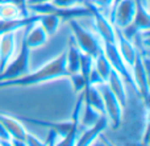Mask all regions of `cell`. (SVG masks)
<instances>
[{
  "label": "cell",
  "instance_id": "15",
  "mask_svg": "<svg viewBox=\"0 0 150 146\" xmlns=\"http://www.w3.org/2000/svg\"><path fill=\"white\" fill-rule=\"evenodd\" d=\"M107 86L109 87V90L112 91V94L117 97V100L120 102L122 108H125L128 105V96H127V90H125V82L122 80V78L120 76V74L117 71H115L112 68L109 78L107 80Z\"/></svg>",
  "mask_w": 150,
  "mask_h": 146
},
{
  "label": "cell",
  "instance_id": "4",
  "mask_svg": "<svg viewBox=\"0 0 150 146\" xmlns=\"http://www.w3.org/2000/svg\"><path fill=\"white\" fill-rule=\"evenodd\" d=\"M29 58H30V49L26 45L25 39H21V46L17 53V57L15 61L11 59L7 67L0 73V82L1 80H11V79L18 78L21 75H25L29 73Z\"/></svg>",
  "mask_w": 150,
  "mask_h": 146
},
{
  "label": "cell",
  "instance_id": "16",
  "mask_svg": "<svg viewBox=\"0 0 150 146\" xmlns=\"http://www.w3.org/2000/svg\"><path fill=\"white\" fill-rule=\"evenodd\" d=\"M0 124L7 129V132L9 133L11 138H17V140H21V141L25 142L26 130L15 116L12 117V116H7V115L0 112Z\"/></svg>",
  "mask_w": 150,
  "mask_h": 146
},
{
  "label": "cell",
  "instance_id": "14",
  "mask_svg": "<svg viewBox=\"0 0 150 146\" xmlns=\"http://www.w3.org/2000/svg\"><path fill=\"white\" fill-rule=\"evenodd\" d=\"M15 32L0 36V73L7 67L15 53Z\"/></svg>",
  "mask_w": 150,
  "mask_h": 146
},
{
  "label": "cell",
  "instance_id": "21",
  "mask_svg": "<svg viewBox=\"0 0 150 146\" xmlns=\"http://www.w3.org/2000/svg\"><path fill=\"white\" fill-rule=\"evenodd\" d=\"M61 23H62V20L59 17L50 15V13H41L38 18V24L44 28V30L47 33V36H53L58 30Z\"/></svg>",
  "mask_w": 150,
  "mask_h": 146
},
{
  "label": "cell",
  "instance_id": "12",
  "mask_svg": "<svg viewBox=\"0 0 150 146\" xmlns=\"http://www.w3.org/2000/svg\"><path fill=\"white\" fill-rule=\"evenodd\" d=\"M17 120H23L25 123L33 124L37 126H42V128H47V129H53L55 130L58 134L61 136V140L73 128V120L69 121H61V123H55V121H45V120H37V118H30V117H25V116H15Z\"/></svg>",
  "mask_w": 150,
  "mask_h": 146
},
{
  "label": "cell",
  "instance_id": "26",
  "mask_svg": "<svg viewBox=\"0 0 150 146\" xmlns=\"http://www.w3.org/2000/svg\"><path fill=\"white\" fill-rule=\"evenodd\" d=\"M3 3H9V4H13L16 7L20 8L23 16H29V9H28V4H26V0H4Z\"/></svg>",
  "mask_w": 150,
  "mask_h": 146
},
{
  "label": "cell",
  "instance_id": "1",
  "mask_svg": "<svg viewBox=\"0 0 150 146\" xmlns=\"http://www.w3.org/2000/svg\"><path fill=\"white\" fill-rule=\"evenodd\" d=\"M67 68H66V50L62 51L58 57L44 65L36 73H28L25 75H21L18 78L11 79V80H1L0 82V90L3 88H12V87H29L37 86L41 83L52 82L55 79L69 78Z\"/></svg>",
  "mask_w": 150,
  "mask_h": 146
},
{
  "label": "cell",
  "instance_id": "27",
  "mask_svg": "<svg viewBox=\"0 0 150 146\" xmlns=\"http://www.w3.org/2000/svg\"><path fill=\"white\" fill-rule=\"evenodd\" d=\"M91 1L95 4L96 8H99V9L103 13H109V9H111L112 7V3H113V0H91Z\"/></svg>",
  "mask_w": 150,
  "mask_h": 146
},
{
  "label": "cell",
  "instance_id": "29",
  "mask_svg": "<svg viewBox=\"0 0 150 146\" xmlns=\"http://www.w3.org/2000/svg\"><path fill=\"white\" fill-rule=\"evenodd\" d=\"M25 145H29V146H44V141H41L40 138L34 137L33 134L28 133L26 132L25 134Z\"/></svg>",
  "mask_w": 150,
  "mask_h": 146
},
{
  "label": "cell",
  "instance_id": "31",
  "mask_svg": "<svg viewBox=\"0 0 150 146\" xmlns=\"http://www.w3.org/2000/svg\"><path fill=\"white\" fill-rule=\"evenodd\" d=\"M121 1V0H113V3H112V7H111V9H109V15H111L112 12H113L115 11V8L117 7V5H119V3Z\"/></svg>",
  "mask_w": 150,
  "mask_h": 146
},
{
  "label": "cell",
  "instance_id": "9",
  "mask_svg": "<svg viewBox=\"0 0 150 146\" xmlns=\"http://www.w3.org/2000/svg\"><path fill=\"white\" fill-rule=\"evenodd\" d=\"M108 124H109V121H108V117L105 116V113L100 115V117L98 118V121H96L93 125L83 129L82 133H80L79 137H78L75 145H78V146L92 145L93 141H96V140L103 134V132L108 128Z\"/></svg>",
  "mask_w": 150,
  "mask_h": 146
},
{
  "label": "cell",
  "instance_id": "6",
  "mask_svg": "<svg viewBox=\"0 0 150 146\" xmlns=\"http://www.w3.org/2000/svg\"><path fill=\"white\" fill-rule=\"evenodd\" d=\"M99 90H100L101 97H103L104 103V113L108 117V121L111 123L112 128L117 129L122 123V109L120 102L117 100V97L112 94V91L109 90V87L107 86V83L98 84Z\"/></svg>",
  "mask_w": 150,
  "mask_h": 146
},
{
  "label": "cell",
  "instance_id": "25",
  "mask_svg": "<svg viewBox=\"0 0 150 146\" xmlns=\"http://www.w3.org/2000/svg\"><path fill=\"white\" fill-rule=\"evenodd\" d=\"M87 0H52L50 3H53L57 7H63V8H70V7H75V5H84V3Z\"/></svg>",
  "mask_w": 150,
  "mask_h": 146
},
{
  "label": "cell",
  "instance_id": "18",
  "mask_svg": "<svg viewBox=\"0 0 150 146\" xmlns=\"http://www.w3.org/2000/svg\"><path fill=\"white\" fill-rule=\"evenodd\" d=\"M80 54H82V51L79 50V47H76V44L74 42V37H71L69 49L66 50V68H67L70 75L79 73Z\"/></svg>",
  "mask_w": 150,
  "mask_h": 146
},
{
  "label": "cell",
  "instance_id": "8",
  "mask_svg": "<svg viewBox=\"0 0 150 146\" xmlns=\"http://www.w3.org/2000/svg\"><path fill=\"white\" fill-rule=\"evenodd\" d=\"M136 13V3L134 0H121L115 11L108 16L109 21L115 28L124 29L132 23Z\"/></svg>",
  "mask_w": 150,
  "mask_h": 146
},
{
  "label": "cell",
  "instance_id": "5",
  "mask_svg": "<svg viewBox=\"0 0 150 146\" xmlns=\"http://www.w3.org/2000/svg\"><path fill=\"white\" fill-rule=\"evenodd\" d=\"M148 1L149 0H134L136 3V13L132 23L124 29H120L121 33L127 37L128 39L134 38L136 34L141 32L149 30L150 26V18H149V9H148Z\"/></svg>",
  "mask_w": 150,
  "mask_h": 146
},
{
  "label": "cell",
  "instance_id": "22",
  "mask_svg": "<svg viewBox=\"0 0 150 146\" xmlns=\"http://www.w3.org/2000/svg\"><path fill=\"white\" fill-rule=\"evenodd\" d=\"M24 17L20 8L9 3H0V18H16Z\"/></svg>",
  "mask_w": 150,
  "mask_h": 146
},
{
  "label": "cell",
  "instance_id": "19",
  "mask_svg": "<svg viewBox=\"0 0 150 146\" xmlns=\"http://www.w3.org/2000/svg\"><path fill=\"white\" fill-rule=\"evenodd\" d=\"M100 115L103 113H99L96 109H93L90 104L83 102V105H82V109H80V113H79V125L82 129H86L88 126L93 125V124L98 121V118L100 117Z\"/></svg>",
  "mask_w": 150,
  "mask_h": 146
},
{
  "label": "cell",
  "instance_id": "11",
  "mask_svg": "<svg viewBox=\"0 0 150 146\" xmlns=\"http://www.w3.org/2000/svg\"><path fill=\"white\" fill-rule=\"evenodd\" d=\"M25 33H24V39H25L26 45L29 46V49L33 50L37 47H41L42 45L46 44L47 41V33L44 30L41 25L38 23L33 24V25L25 26Z\"/></svg>",
  "mask_w": 150,
  "mask_h": 146
},
{
  "label": "cell",
  "instance_id": "2",
  "mask_svg": "<svg viewBox=\"0 0 150 146\" xmlns=\"http://www.w3.org/2000/svg\"><path fill=\"white\" fill-rule=\"evenodd\" d=\"M69 25H70L71 30H73L75 44L78 45V47H79V50L82 53H86V54L91 55L92 58H95L103 50L101 42L99 41L98 37L93 33H91L88 29L83 28L76 21V18L69 20Z\"/></svg>",
  "mask_w": 150,
  "mask_h": 146
},
{
  "label": "cell",
  "instance_id": "17",
  "mask_svg": "<svg viewBox=\"0 0 150 146\" xmlns=\"http://www.w3.org/2000/svg\"><path fill=\"white\" fill-rule=\"evenodd\" d=\"M83 95H84V103L90 104L93 109H96L99 113H104V103L101 97L100 90L95 84L87 83L83 88Z\"/></svg>",
  "mask_w": 150,
  "mask_h": 146
},
{
  "label": "cell",
  "instance_id": "24",
  "mask_svg": "<svg viewBox=\"0 0 150 146\" xmlns=\"http://www.w3.org/2000/svg\"><path fill=\"white\" fill-rule=\"evenodd\" d=\"M69 79H70L71 84H73V90H74L75 94H79V92H82L83 88L86 87V84H87V80L83 78V75L80 73L71 74V75L69 76Z\"/></svg>",
  "mask_w": 150,
  "mask_h": 146
},
{
  "label": "cell",
  "instance_id": "7",
  "mask_svg": "<svg viewBox=\"0 0 150 146\" xmlns=\"http://www.w3.org/2000/svg\"><path fill=\"white\" fill-rule=\"evenodd\" d=\"M132 67V76L133 82L136 86V91L140 94V96L145 100V103L148 104L149 102V78H148V62L144 59V55L140 51L137 53Z\"/></svg>",
  "mask_w": 150,
  "mask_h": 146
},
{
  "label": "cell",
  "instance_id": "23",
  "mask_svg": "<svg viewBox=\"0 0 150 146\" xmlns=\"http://www.w3.org/2000/svg\"><path fill=\"white\" fill-rule=\"evenodd\" d=\"M93 68V58L91 55L82 53L80 54V67H79V73L83 75V78L87 80L88 83V78H90V74Z\"/></svg>",
  "mask_w": 150,
  "mask_h": 146
},
{
  "label": "cell",
  "instance_id": "20",
  "mask_svg": "<svg viewBox=\"0 0 150 146\" xmlns=\"http://www.w3.org/2000/svg\"><path fill=\"white\" fill-rule=\"evenodd\" d=\"M93 70L99 74V76L103 79L104 83H107V80L109 78V74L112 71V66L109 63V61L107 59L103 50L93 58Z\"/></svg>",
  "mask_w": 150,
  "mask_h": 146
},
{
  "label": "cell",
  "instance_id": "13",
  "mask_svg": "<svg viewBox=\"0 0 150 146\" xmlns=\"http://www.w3.org/2000/svg\"><path fill=\"white\" fill-rule=\"evenodd\" d=\"M116 30V38H117V47H119L120 55H121L122 61L127 63L128 66H132L134 62L136 57H137V49H136L134 44L132 42V39H128L124 34L121 33L119 28H115Z\"/></svg>",
  "mask_w": 150,
  "mask_h": 146
},
{
  "label": "cell",
  "instance_id": "10",
  "mask_svg": "<svg viewBox=\"0 0 150 146\" xmlns=\"http://www.w3.org/2000/svg\"><path fill=\"white\" fill-rule=\"evenodd\" d=\"M38 18H40L38 13L25 16V17L0 18V36H3V34H5V33L17 32L18 29H23L28 25H33V24L38 23Z\"/></svg>",
  "mask_w": 150,
  "mask_h": 146
},
{
  "label": "cell",
  "instance_id": "28",
  "mask_svg": "<svg viewBox=\"0 0 150 146\" xmlns=\"http://www.w3.org/2000/svg\"><path fill=\"white\" fill-rule=\"evenodd\" d=\"M59 138L61 136L57 133L55 130H53V129H49V133H47V137L46 140L44 141V145H58V142H59Z\"/></svg>",
  "mask_w": 150,
  "mask_h": 146
},
{
  "label": "cell",
  "instance_id": "3",
  "mask_svg": "<svg viewBox=\"0 0 150 146\" xmlns=\"http://www.w3.org/2000/svg\"><path fill=\"white\" fill-rule=\"evenodd\" d=\"M28 9L32 11L33 13H50L54 15L57 17H59L61 20H73V18H79V17H88L92 16L91 9L87 5H75V7L70 8H63V7H57L53 3H42V4H28Z\"/></svg>",
  "mask_w": 150,
  "mask_h": 146
},
{
  "label": "cell",
  "instance_id": "32",
  "mask_svg": "<svg viewBox=\"0 0 150 146\" xmlns=\"http://www.w3.org/2000/svg\"><path fill=\"white\" fill-rule=\"evenodd\" d=\"M3 1H4V0H0V3H3Z\"/></svg>",
  "mask_w": 150,
  "mask_h": 146
},
{
  "label": "cell",
  "instance_id": "30",
  "mask_svg": "<svg viewBox=\"0 0 150 146\" xmlns=\"http://www.w3.org/2000/svg\"><path fill=\"white\" fill-rule=\"evenodd\" d=\"M11 136L7 132V129L0 124V145H11Z\"/></svg>",
  "mask_w": 150,
  "mask_h": 146
}]
</instances>
